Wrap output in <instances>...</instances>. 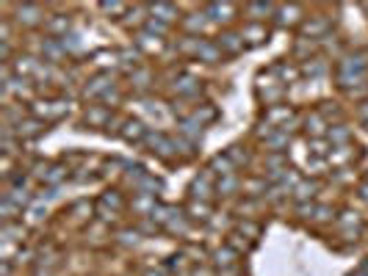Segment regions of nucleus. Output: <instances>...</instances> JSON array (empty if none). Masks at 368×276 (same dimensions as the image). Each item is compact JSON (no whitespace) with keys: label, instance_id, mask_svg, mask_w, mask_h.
I'll return each mask as SVG.
<instances>
[{"label":"nucleus","instance_id":"16","mask_svg":"<svg viewBox=\"0 0 368 276\" xmlns=\"http://www.w3.org/2000/svg\"><path fill=\"white\" fill-rule=\"evenodd\" d=\"M147 11H150V17L152 20H161V22H166V25H178L180 22V17H183V11H180V6H175V3H166V0H158V3H150L147 6Z\"/></svg>","mask_w":368,"mask_h":276},{"label":"nucleus","instance_id":"27","mask_svg":"<svg viewBox=\"0 0 368 276\" xmlns=\"http://www.w3.org/2000/svg\"><path fill=\"white\" fill-rule=\"evenodd\" d=\"M366 180H368V174H366Z\"/></svg>","mask_w":368,"mask_h":276},{"label":"nucleus","instance_id":"17","mask_svg":"<svg viewBox=\"0 0 368 276\" xmlns=\"http://www.w3.org/2000/svg\"><path fill=\"white\" fill-rule=\"evenodd\" d=\"M316 55H322V45H319V42L305 39V36H296V39H294V45H291V61L305 64V61H310V58H316Z\"/></svg>","mask_w":368,"mask_h":276},{"label":"nucleus","instance_id":"15","mask_svg":"<svg viewBox=\"0 0 368 276\" xmlns=\"http://www.w3.org/2000/svg\"><path fill=\"white\" fill-rule=\"evenodd\" d=\"M94 72H114L119 69V47H100L89 55Z\"/></svg>","mask_w":368,"mask_h":276},{"label":"nucleus","instance_id":"14","mask_svg":"<svg viewBox=\"0 0 368 276\" xmlns=\"http://www.w3.org/2000/svg\"><path fill=\"white\" fill-rule=\"evenodd\" d=\"M275 11L277 3H266V0H249L241 6V14L247 17V22H272Z\"/></svg>","mask_w":368,"mask_h":276},{"label":"nucleus","instance_id":"23","mask_svg":"<svg viewBox=\"0 0 368 276\" xmlns=\"http://www.w3.org/2000/svg\"><path fill=\"white\" fill-rule=\"evenodd\" d=\"M329 144L332 146H346V144H352V127L346 125V122H338V125H329Z\"/></svg>","mask_w":368,"mask_h":276},{"label":"nucleus","instance_id":"22","mask_svg":"<svg viewBox=\"0 0 368 276\" xmlns=\"http://www.w3.org/2000/svg\"><path fill=\"white\" fill-rule=\"evenodd\" d=\"M208 169L216 174V177H230V174H241L235 166H232V160L228 158V152H219V155H213L211 158V163H208Z\"/></svg>","mask_w":368,"mask_h":276},{"label":"nucleus","instance_id":"9","mask_svg":"<svg viewBox=\"0 0 368 276\" xmlns=\"http://www.w3.org/2000/svg\"><path fill=\"white\" fill-rule=\"evenodd\" d=\"M238 34H241V39H244L247 50H252V47L269 45L272 28H269V22H247V20H244V22L238 25Z\"/></svg>","mask_w":368,"mask_h":276},{"label":"nucleus","instance_id":"10","mask_svg":"<svg viewBox=\"0 0 368 276\" xmlns=\"http://www.w3.org/2000/svg\"><path fill=\"white\" fill-rule=\"evenodd\" d=\"M178 28H180L183 36H205V31L211 28V20H208L205 8H197V11H188L180 17Z\"/></svg>","mask_w":368,"mask_h":276},{"label":"nucleus","instance_id":"12","mask_svg":"<svg viewBox=\"0 0 368 276\" xmlns=\"http://www.w3.org/2000/svg\"><path fill=\"white\" fill-rule=\"evenodd\" d=\"M133 45L138 47V53L144 58H158V55H164V50H169V39L152 36L147 31H138V34H133Z\"/></svg>","mask_w":368,"mask_h":276},{"label":"nucleus","instance_id":"26","mask_svg":"<svg viewBox=\"0 0 368 276\" xmlns=\"http://www.w3.org/2000/svg\"><path fill=\"white\" fill-rule=\"evenodd\" d=\"M355 113H357L360 125H363V122H368V99H363V102H357V111H355Z\"/></svg>","mask_w":368,"mask_h":276},{"label":"nucleus","instance_id":"20","mask_svg":"<svg viewBox=\"0 0 368 276\" xmlns=\"http://www.w3.org/2000/svg\"><path fill=\"white\" fill-rule=\"evenodd\" d=\"M185 216L191 219V224H208L211 221V216H213V205L211 202H197V199H188V205H185Z\"/></svg>","mask_w":368,"mask_h":276},{"label":"nucleus","instance_id":"3","mask_svg":"<svg viewBox=\"0 0 368 276\" xmlns=\"http://www.w3.org/2000/svg\"><path fill=\"white\" fill-rule=\"evenodd\" d=\"M305 20H308L305 6H299V3H277L272 22H275L277 28H282V31H299Z\"/></svg>","mask_w":368,"mask_h":276},{"label":"nucleus","instance_id":"13","mask_svg":"<svg viewBox=\"0 0 368 276\" xmlns=\"http://www.w3.org/2000/svg\"><path fill=\"white\" fill-rule=\"evenodd\" d=\"M213 39H216L219 50L225 53V58H235V55L247 53V45H244V39H241V34H238V25H235V28H225V31H219Z\"/></svg>","mask_w":368,"mask_h":276},{"label":"nucleus","instance_id":"11","mask_svg":"<svg viewBox=\"0 0 368 276\" xmlns=\"http://www.w3.org/2000/svg\"><path fill=\"white\" fill-rule=\"evenodd\" d=\"M47 127H50V125H45L42 119H37V116H31V113H28L25 119H20V122H17L14 127H8V130L20 138L22 144H28V141H37L39 136H45Z\"/></svg>","mask_w":368,"mask_h":276},{"label":"nucleus","instance_id":"24","mask_svg":"<svg viewBox=\"0 0 368 276\" xmlns=\"http://www.w3.org/2000/svg\"><path fill=\"white\" fill-rule=\"evenodd\" d=\"M316 191H319V180H310V183H308V180L302 177L299 183L294 185L291 193H294L296 202H313V199H316Z\"/></svg>","mask_w":368,"mask_h":276},{"label":"nucleus","instance_id":"5","mask_svg":"<svg viewBox=\"0 0 368 276\" xmlns=\"http://www.w3.org/2000/svg\"><path fill=\"white\" fill-rule=\"evenodd\" d=\"M114 108H108V105H103V102H92V105H84V111H81V125L86 127V130H103L105 133V127H108V122L114 119Z\"/></svg>","mask_w":368,"mask_h":276},{"label":"nucleus","instance_id":"18","mask_svg":"<svg viewBox=\"0 0 368 276\" xmlns=\"http://www.w3.org/2000/svg\"><path fill=\"white\" fill-rule=\"evenodd\" d=\"M147 133H150L147 122L128 116V119H125V125H122V133H119V138H122L125 144H136V146H141V144H144V138H147Z\"/></svg>","mask_w":368,"mask_h":276},{"label":"nucleus","instance_id":"7","mask_svg":"<svg viewBox=\"0 0 368 276\" xmlns=\"http://www.w3.org/2000/svg\"><path fill=\"white\" fill-rule=\"evenodd\" d=\"M216 180H219V177L205 166V169L191 180V185H188V196L197 199V202H211L213 193H216Z\"/></svg>","mask_w":368,"mask_h":276},{"label":"nucleus","instance_id":"19","mask_svg":"<svg viewBox=\"0 0 368 276\" xmlns=\"http://www.w3.org/2000/svg\"><path fill=\"white\" fill-rule=\"evenodd\" d=\"M191 61H202V64H219V61H225V53L219 50L216 39H208V36H202Z\"/></svg>","mask_w":368,"mask_h":276},{"label":"nucleus","instance_id":"1","mask_svg":"<svg viewBox=\"0 0 368 276\" xmlns=\"http://www.w3.org/2000/svg\"><path fill=\"white\" fill-rule=\"evenodd\" d=\"M47 14L50 11H47L45 6H39V3H17L14 11L8 14V20L20 31H39V28H45Z\"/></svg>","mask_w":368,"mask_h":276},{"label":"nucleus","instance_id":"25","mask_svg":"<svg viewBox=\"0 0 368 276\" xmlns=\"http://www.w3.org/2000/svg\"><path fill=\"white\" fill-rule=\"evenodd\" d=\"M100 11H103V14H108V20L122 22V20H125V14L131 11V3H100Z\"/></svg>","mask_w":368,"mask_h":276},{"label":"nucleus","instance_id":"2","mask_svg":"<svg viewBox=\"0 0 368 276\" xmlns=\"http://www.w3.org/2000/svg\"><path fill=\"white\" fill-rule=\"evenodd\" d=\"M28 111H31V116L42 119L45 125H55V122H61L70 113V102L58 99V97H47V99H34L28 105Z\"/></svg>","mask_w":368,"mask_h":276},{"label":"nucleus","instance_id":"8","mask_svg":"<svg viewBox=\"0 0 368 276\" xmlns=\"http://www.w3.org/2000/svg\"><path fill=\"white\" fill-rule=\"evenodd\" d=\"M299 127H302V136L308 138V141H313V138H327V133H329V122L319 113V108L302 111Z\"/></svg>","mask_w":368,"mask_h":276},{"label":"nucleus","instance_id":"21","mask_svg":"<svg viewBox=\"0 0 368 276\" xmlns=\"http://www.w3.org/2000/svg\"><path fill=\"white\" fill-rule=\"evenodd\" d=\"M302 67V78H310V81H316V78H322V75H332V67H329V61L324 58V55H316V58H310V61H305V64H299Z\"/></svg>","mask_w":368,"mask_h":276},{"label":"nucleus","instance_id":"6","mask_svg":"<svg viewBox=\"0 0 368 276\" xmlns=\"http://www.w3.org/2000/svg\"><path fill=\"white\" fill-rule=\"evenodd\" d=\"M117 86V75L114 72H92V78H86L84 81V89H81V97L86 99H94V102H100L105 94L111 92Z\"/></svg>","mask_w":368,"mask_h":276},{"label":"nucleus","instance_id":"4","mask_svg":"<svg viewBox=\"0 0 368 276\" xmlns=\"http://www.w3.org/2000/svg\"><path fill=\"white\" fill-rule=\"evenodd\" d=\"M202 8H205V14H208L211 25H219L222 31H225V28H235V20H241V17H238V14H241V6H235V3H205Z\"/></svg>","mask_w":368,"mask_h":276}]
</instances>
